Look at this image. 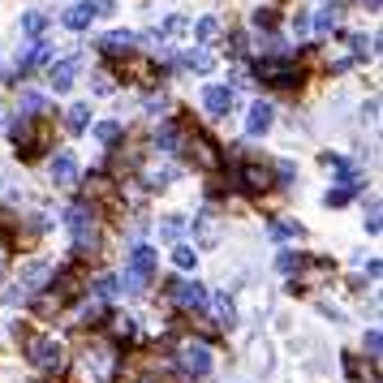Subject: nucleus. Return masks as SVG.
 <instances>
[{"label": "nucleus", "mask_w": 383, "mask_h": 383, "mask_svg": "<svg viewBox=\"0 0 383 383\" xmlns=\"http://www.w3.org/2000/svg\"><path fill=\"white\" fill-rule=\"evenodd\" d=\"M258 78L276 82V86H289V82H293V65H285V61H276V57H267V61H258Z\"/></svg>", "instance_id": "39448f33"}, {"label": "nucleus", "mask_w": 383, "mask_h": 383, "mask_svg": "<svg viewBox=\"0 0 383 383\" xmlns=\"http://www.w3.org/2000/svg\"><path fill=\"white\" fill-rule=\"evenodd\" d=\"M353 190H358V185H341V190H332V194H327V207H341V202H349V198H353Z\"/></svg>", "instance_id": "412c9836"}, {"label": "nucleus", "mask_w": 383, "mask_h": 383, "mask_svg": "<svg viewBox=\"0 0 383 383\" xmlns=\"http://www.w3.org/2000/svg\"><path fill=\"white\" fill-rule=\"evenodd\" d=\"M181 366L194 370V375H207V370H211V353H207V345H185V349H181Z\"/></svg>", "instance_id": "6e6552de"}, {"label": "nucleus", "mask_w": 383, "mask_h": 383, "mask_svg": "<svg viewBox=\"0 0 383 383\" xmlns=\"http://www.w3.org/2000/svg\"><path fill=\"white\" fill-rule=\"evenodd\" d=\"M271 117H276V113H271V103H250V117H246V130L250 134H267L271 130Z\"/></svg>", "instance_id": "1a4fd4ad"}, {"label": "nucleus", "mask_w": 383, "mask_h": 383, "mask_svg": "<svg viewBox=\"0 0 383 383\" xmlns=\"http://www.w3.org/2000/svg\"><path fill=\"white\" fill-rule=\"evenodd\" d=\"M22 30L26 35H43L47 30V13H22Z\"/></svg>", "instance_id": "2eb2a0df"}, {"label": "nucleus", "mask_w": 383, "mask_h": 383, "mask_svg": "<svg viewBox=\"0 0 383 383\" xmlns=\"http://www.w3.org/2000/svg\"><path fill=\"white\" fill-rule=\"evenodd\" d=\"M26 349H30V362H35V366H61V345H57V341L35 336Z\"/></svg>", "instance_id": "7ed1b4c3"}, {"label": "nucleus", "mask_w": 383, "mask_h": 383, "mask_svg": "<svg viewBox=\"0 0 383 383\" xmlns=\"http://www.w3.org/2000/svg\"><path fill=\"white\" fill-rule=\"evenodd\" d=\"M86 117H91V108L86 103H74L69 108V130H86Z\"/></svg>", "instance_id": "f3484780"}, {"label": "nucleus", "mask_w": 383, "mask_h": 383, "mask_svg": "<svg viewBox=\"0 0 383 383\" xmlns=\"http://www.w3.org/2000/svg\"><path fill=\"white\" fill-rule=\"evenodd\" d=\"M332 22H336L332 13H319V18H314V26H319V30H332Z\"/></svg>", "instance_id": "2f4dec72"}, {"label": "nucleus", "mask_w": 383, "mask_h": 383, "mask_svg": "<svg viewBox=\"0 0 383 383\" xmlns=\"http://www.w3.org/2000/svg\"><path fill=\"white\" fill-rule=\"evenodd\" d=\"M22 113H43V95H22Z\"/></svg>", "instance_id": "bb28decb"}, {"label": "nucleus", "mask_w": 383, "mask_h": 383, "mask_svg": "<svg viewBox=\"0 0 383 383\" xmlns=\"http://www.w3.org/2000/svg\"><path fill=\"white\" fill-rule=\"evenodd\" d=\"M185 65H190V69H198V74H207V69H211V57H207V52H190Z\"/></svg>", "instance_id": "aec40b11"}, {"label": "nucleus", "mask_w": 383, "mask_h": 383, "mask_svg": "<svg viewBox=\"0 0 383 383\" xmlns=\"http://www.w3.org/2000/svg\"><path fill=\"white\" fill-rule=\"evenodd\" d=\"M293 30H297V35H306V30H310V18H306V13H297V18H293Z\"/></svg>", "instance_id": "c756f323"}, {"label": "nucleus", "mask_w": 383, "mask_h": 383, "mask_svg": "<svg viewBox=\"0 0 383 383\" xmlns=\"http://www.w3.org/2000/svg\"><path fill=\"white\" fill-rule=\"evenodd\" d=\"M95 293H99V297H113V293H117V280H113V276H99V280H95Z\"/></svg>", "instance_id": "b1692460"}, {"label": "nucleus", "mask_w": 383, "mask_h": 383, "mask_svg": "<svg viewBox=\"0 0 383 383\" xmlns=\"http://www.w3.org/2000/svg\"><path fill=\"white\" fill-rule=\"evenodd\" d=\"M52 181H57V185H74L78 181V159L69 151H61L57 159H52Z\"/></svg>", "instance_id": "423d86ee"}, {"label": "nucleus", "mask_w": 383, "mask_h": 383, "mask_svg": "<svg viewBox=\"0 0 383 383\" xmlns=\"http://www.w3.org/2000/svg\"><path fill=\"white\" fill-rule=\"evenodd\" d=\"M280 267H285V271H293V267H302V254H285V258H280Z\"/></svg>", "instance_id": "7c9ffc66"}, {"label": "nucleus", "mask_w": 383, "mask_h": 383, "mask_svg": "<svg viewBox=\"0 0 383 383\" xmlns=\"http://www.w3.org/2000/svg\"><path fill=\"white\" fill-rule=\"evenodd\" d=\"M271 237H276V241H285V237H302V229L289 224V220H280V224H271Z\"/></svg>", "instance_id": "6ab92c4d"}, {"label": "nucleus", "mask_w": 383, "mask_h": 383, "mask_svg": "<svg viewBox=\"0 0 383 383\" xmlns=\"http://www.w3.org/2000/svg\"><path fill=\"white\" fill-rule=\"evenodd\" d=\"M254 26H258V30H271V26H276V13H271V9H258V13H254Z\"/></svg>", "instance_id": "a878e982"}, {"label": "nucleus", "mask_w": 383, "mask_h": 383, "mask_svg": "<svg viewBox=\"0 0 383 383\" xmlns=\"http://www.w3.org/2000/svg\"><path fill=\"white\" fill-rule=\"evenodd\" d=\"M159 233H164V237H168V241H173V237H181V220H168V224H164Z\"/></svg>", "instance_id": "c85d7f7f"}, {"label": "nucleus", "mask_w": 383, "mask_h": 383, "mask_svg": "<svg viewBox=\"0 0 383 383\" xmlns=\"http://www.w3.org/2000/svg\"><path fill=\"white\" fill-rule=\"evenodd\" d=\"M151 271H155V250L151 246H138L134 254H130V271H125V293H142V285L151 280Z\"/></svg>", "instance_id": "f257e3e1"}, {"label": "nucleus", "mask_w": 383, "mask_h": 383, "mask_svg": "<svg viewBox=\"0 0 383 383\" xmlns=\"http://www.w3.org/2000/svg\"><path fill=\"white\" fill-rule=\"evenodd\" d=\"M95 138H99V142H117V138H121V121H99V125H95Z\"/></svg>", "instance_id": "dca6fc26"}, {"label": "nucleus", "mask_w": 383, "mask_h": 383, "mask_svg": "<svg viewBox=\"0 0 383 383\" xmlns=\"http://www.w3.org/2000/svg\"><path fill=\"white\" fill-rule=\"evenodd\" d=\"M202 103H207V113L224 117L229 108H233V91H229V86H207V91H202Z\"/></svg>", "instance_id": "0eeeda50"}, {"label": "nucleus", "mask_w": 383, "mask_h": 383, "mask_svg": "<svg viewBox=\"0 0 383 383\" xmlns=\"http://www.w3.org/2000/svg\"><path fill=\"white\" fill-rule=\"evenodd\" d=\"M91 18H95V9H91V0H82V5H74V9H65V18H61V22H65L69 30H86V26H91Z\"/></svg>", "instance_id": "9b49d317"}, {"label": "nucleus", "mask_w": 383, "mask_h": 383, "mask_svg": "<svg viewBox=\"0 0 383 383\" xmlns=\"http://www.w3.org/2000/svg\"><path fill=\"white\" fill-rule=\"evenodd\" d=\"M241 181H246L250 190H263V185H267V168H246V173H241Z\"/></svg>", "instance_id": "a211bd4d"}, {"label": "nucleus", "mask_w": 383, "mask_h": 383, "mask_svg": "<svg viewBox=\"0 0 383 383\" xmlns=\"http://www.w3.org/2000/svg\"><path fill=\"white\" fill-rule=\"evenodd\" d=\"M349 47H353V57H366V52H370V47H366V39H362V35H349Z\"/></svg>", "instance_id": "cd10ccee"}, {"label": "nucleus", "mask_w": 383, "mask_h": 383, "mask_svg": "<svg viewBox=\"0 0 383 383\" xmlns=\"http://www.w3.org/2000/svg\"><path fill=\"white\" fill-rule=\"evenodd\" d=\"M134 43H138V35H134V30H113V35H108L99 47H103V52H130Z\"/></svg>", "instance_id": "ddd939ff"}, {"label": "nucleus", "mask_w": 383, "mask_h": 383, "mask_svg": "<svg viewBox=\"0 0 383 383\" xmlns=\"http://www.w3.org/2000/svg\"><path fill=\"white\" fill-rule=\"evenodd\" d=\"M168 293H173L181 306H207V289H202L198 280H177V285H168Z\"/></svg>", "instance_id": "20e7f679"}, {"label": "nucleus", "mask_w": 383, "mask_h": 383, "mask_svg": "<svg viewBox=\"0 0 383 383\" xmlns=\"http://www.w3.org/2000/svg\"><path fill=\"white\" fill-rule=\"evenodd\" d=\"M47 276H52V267H47V263H30V267H22V289L30 293V289L47 285Z\"/></svg>", "instance_id": "f8f14e48"}, {"label": "nucleus", "mask_w": 383, "mask_h": 383, "mask_svg": "<svg viewBox=\"0 0 383 383\" xmlns=\"http://www.w3.org/2000/svg\"><path fill=\"white\" fill-rule=\"evenodd\" d=\"M215 30H220V22H215V18H202V22L194 26V35H198V39H215Z\"/></svg>", "instance_id": "4be33fe9"}, {"label": "nucleus", "mask_w": 383, "mask_h": 383, "mask_svg": "<svg viewBox=\"0 0 383 383\" xmlns=\"http://www.w3.org/2000/svg\"><path fill=\"white\" fill-rule=\"evenodd\" d=\"M194 258H198V254H194L190 246H177V250H173V263H177V267H194Z\"/></svg>", "instance_id": "5701e85b"}, {"label": "nucleus", "mask_w": 383, "mask_h": 383, "mask_svg": "<svg viewBox=\"0 0 383 383\" xmlns=\"http://www.w3.org/2000/svg\"><path fill=\"white\" fill-rule=\"evenodd\" d=\"M215 314H220L224 323H233V302H229L224 293H220V297H215Z\"/></svg>", "instance_id": "393cba45"}, {"label": "nucleus", "mask_w": 383, "mask_h": 383, "mask_svg": "<svg viewBox=\"0 0 383 383\" xmlns=\"http://www.w3.org/2000/svg\"><path fill=\"white\" fill-rule=\"evenodd\" d=\"M65 224L74 229V237H78V250H86V246H95V229H91V207H69V215H65Z\"/></svg>", "instance_id": "f03ea898"}, {"label": "nucleus", "mask_w": 383, "mask_h": 383, "mask_svg": "<svg viewBox=\"0 0 383 383\" xmlns=\"http://www.w3.org/2000/svg\"><path fill=\"white\" fill-rule=\"evenodd\" d=\"M215 237H220V224H215V215L207 211V215H198V241L202 246H211Z\"/></svg>", "instance_id": "4468645a"}, {"label": "nucleus", "mask_w": 383, "mask_h": 383, "mask_svg": "<svg viewBox=\"0 0 383 383\" xmlns=\"http://www.w3.org/2000/svg\"><path fill=\"white\" fill-rule=\"evenodd\" d=\"M78 69H82V61L78 57H69V61H61V65H52V86L57 91H65V86H74V78H78Z\"/></svg>", "instance_id": "9d476101"}]
</instances>
